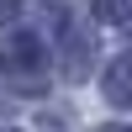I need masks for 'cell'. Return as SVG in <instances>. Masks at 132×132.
Masks as SVG:
<instances>
[{
	"label": "cell",
	"mask_w": 132,
	"mask_h": 132,
	"mask_svg": "<svg viewBox=\"0 0 132 132\" xmlns=\"http://www.w3.org/2000/svg\"><path fill=\"white\" fill-rule=\"evenodd\" d=\"M0 74H5L16 90H42V85H48V48H42V37H32V32L5 37Z\"/></svg>",
	"instance_id": "1"
},
{
	"label": "cell",
	"mask_w": 132,
	"mask_h": 132,
	"mask_svg": "<svg viewBox=\"0 0 132 132\" xmlns=\"http://www.w3.org/2000/svg\"><path fill=\"white\" fill-rule=\"evenodd\" d=\"M90 53H95L90 32H79V27H63V53H58V63H63V79H85V74H90Z\"/></svg>",
	"instance_id": "2"
},
{
	"label": "cell",
	"mask_w": 132,
	"mask_h": 132,
	"mask_svg": "<svg viewBox=\"0 0 132 132\" xmlns=\"http://www.w3.org/2000/svg\"><path fill=\"white\" fill-rule=\"evenodd\" d=\"M106 101L111 106H132V53H122V58L106 63Z\"/></svg>",
	"instance_id": "3"
},
{
	"label": "cell",
	"mask_w": 132,
	"mask_h": 132,
	"mask_svg": "<svg viewBox=\"0 0 132 132\" xmlns=\"http://www.w3.org/2000/svg\"><path fill=\"white\" fill-rule=\"evenodd\" d=\"M90 5H95V16L111 21V27H122V21L132 16V0H90Z\"/></svg>",
	"instance_id": "4"
},
{
	"label": "cell",
	"mask_w": 132,
	"mask_h": 132,
	"mask_svg": "<svg viewBox=\"0 0 132 132\" xmlns=\"http://www.w3.org/2000/svg\"><path fill=\"white\" fill-rule=\"evenodd\" d=\"M11 16H16V0H0V27H5Z\"/></svg>",
	"instance_id": "5"
},
{
	"label": "cell",
	"mask_w": 132,
	"mask_h": 132,
	"mask_svg": "<svg viewBox=\"0 0 132 132\" xmlns=\"http://www.w3.org/2000/svg\"><path fill=\"white\" fill-rule=\"evenodd\" d=\"M95 132H132V127H95Z\"/></svg>",
	"instance_id": "6"
}]
</instances>
